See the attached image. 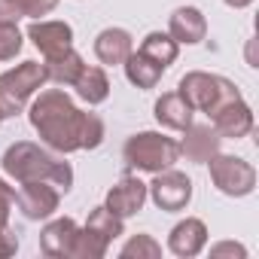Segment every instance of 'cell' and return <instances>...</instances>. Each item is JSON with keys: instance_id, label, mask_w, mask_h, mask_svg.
I'll return each instance as SVG.
<instances>
[{"instance_id": "1", "label": "cell", "mask_w": 259, "mask_h": 259, "mask_svg": "<svg viewBox=\"0 0 259 259\" xmlns=\"http://www.w3.org/2000/svg\"><path fill=\"white\" fill-rule=\"evenodd\" d=\"M82 116L85 110H79L64 89H43L28 104V122L40 135V144L61 156L79 150Z\"/></svg>"}, {"instance_id": "2", "label": "cell", "mask_w": 259, "mask_h": 259, "mask_svg": "<svg viewBox=\"0 0 259 259\" xmlns=\"http://www.w3.org/2000/svg\"><path fill=\"white\" fill-rule=\"evenodd\" d=\"M0 168L13 183H34V180H46L52 183L61 195H67L73 189V168L70 162H64L61 153H52L43 144L34 141H16L7 147Z\"/></svg>"}, {"instance_id": "3", "label": "cell", "mask_w": 259, "mask_h": 259, "mask_svg": "<svg viewBox=\"0 0 259 259\" xmlns=\"http://www.w3.org/2000/svg\"><path fill=\"white\" fill-rule=\"evenodd\" d=\"M122 162L128 171L159 174L165 168H174L180 162V144L162 132H138L125 141Z\"/></svg>"}, {"instance_id": "4", "label": "cell", "mask_w": 259, "mask_h": 259, "mask_svg": "<svg viewBox=\"0 0 259 259\" xmlns=\"http://www.w3.org/2000/svg\"><path fill=\"white\" fill-rule=\"evenodd\" d=\"M177 92L186 98V104H189L195 113H204L207 119H210L213 113H220L226 104H232V101L241 98V92L235 89L232 79H226V76H220V73H204V70H189V73L180 79Z\"/></svg>"}, {"instance_id": "5", "label": "cell", "mask_w": 259, "mask_h": 259, "mask_svg": "<svg viewBox=\"0 0 259 259\" xmlns=\"http://www.w3.org/2000/svg\"><path fill=\"white\" fill-rule=\"evenodd\" d=\"M49 82L43 61H22L13 70L0 73V110L4 116H19L31 104V98Z\"/></svg>"}, {"instance_id": "6", "label": "cell", "mask_w": 259, "mask_h": 259, "mask_svg": "<svg viewBox=\"0 0 259 259\" xmlns=\"http://www.w3.org/2000/svg\"><path fill=\"white\" fill-rule=\"evenodd\" d=\"M204 165L210 171V183L229 198H244V195H250L256 189V168L247 159H241V156L217 153Z\"/></svg>"}, {"instance_id": "7", "label": "cell", "mask_w": 259, "mask_h": 259, "mask_svg": "<svg viewBox=\"0 0 259 259\" xmlns=\"http://www.w3.org/2000/svg\"><path fill=\"white\" fill-rule=\"evenodd\" d=\"M147 198H153V204L165 213H180L192 201V180L183 171L165 168L153 174V183H147Z\"/></svg>"}, {"instance_id": "8", "label": "cell", "mask_w": 259, "mask_h": 259, "mask_svg": "<svg viewBox=\"0 0 259 259\" xmlns=\"http://www.w3.org/2000/svg\"><path fill=\"white\" fill-rule=\"evenodd\" d=\"M16 204H19V210H22L25 220L40 223V220H49V217L58 210L61 192H58L52 183H46V180L19 183V189H16Z\"/></svg>"}, {"instance_id": "9", "label": "cell", "mask_w": 259, "mask_h": 259, "mask_svg": "<svg viewBox=\"0 0 259 259\" xmlns=\"http://www.w3.org/2000/svg\"><path fill=\"white\" fill-rule=\"evenodd\" d=\"M144 204H147V183L141 177H135V174H125L122 180H116L107 189V198H104V207L113 210L122 220L141 213Z\"/></svg>"}, {"instance_id": "10", "label": "cell", "mask_w": 259, "mask_h": 259, "mask_svg": "<svg viewBox=\"0 0 259 259\" xmlns=\"http://www.w3.org/2000/svg\"><path fill=\"white\" fill-rule=\"evenodd\" d=\"M28 40L43 52V58H55L73 46V28L58 19H34L28 25Z\"/></svg>"}, {"instance_id": "11", "label": "cell", "mask_w": 259, "mask_h": 259, "mask_svg": "<svg viewBox=\"0 0 259 259\" xmlns=\"http://www.w3.org/2000/svg\"><path fill=\"white\" fill-rule=\"evenodd\" d=\"M210 125L217 128V135L223 141H241V138H247L253 132V110H250V104L244 98H238V101L226 104L220 113H213Z\"/></svg>"}, {"instance_id": "12", "label": "cell", "mask_w": 259, "mask_h": 259, "mask_svg": "<svg viewBox=\"0 0 259 259\" xmlns=\"http://www.w3.org/2000/svg\"><path fill=\"white\" fill-rule=\"evenodd\" d=\"M204 247H207V226L198 217H186L168 232V250L180 259H192Z\"/></svg>"}, {"instance_id": "13", "label": "cell", "mask_w": 259, "mask_h": 259, "mask_svg": "<svg viewBox=\"0 0 259 259\" xmlns=\"http://www.w3.org/2000/svg\"><path fill=\"white\" fill-rule=\"evenodd\" d=\"M168 34L180 46H195L207 37V19L198 7H177L168 19Z\"/></svg>"}, {"instance_id": "14", "label": "cell", "mask_w": 259, "mask_h": 259, "mask_svg": "<svg viewBox=\"0 0 259 259\" xmlns=\"http://www.w3.org/2000/svg\"><path fill=\"white\" fill-rule=\"evenodd\" d=\"M76 232H79V226H76L73 217H58V220H52V223L43 226V232H40V250L46 256H55V259H70Z\"/></svg>"}, {"instance_id": "15", "label": "cell", "mask_w": 259, "mask_h": 259, "mask_svg": "<svg viewBox=\"0 0 259 259\" xmlns=\"http://www.w3.org/2000/svg\"><path fill=\"white\" fill-rule=\"evenodd\" d=\"M183 135H186V138H183V144H180V156H186L189 162L204 165L210 156L220 153L223 138L217 135V128H213V125H195V122H192Z\"/></svg>"}, {"instance_id": "16", "label": "cell", "mask_w": 259, "mask_h": 259, "mask_svg": "<svg viewBox=\"0 0 259 259\" xmlns=\"http://www.w3.org/2000/svg\"><path fill=\"white\" fill-rule=\"evenodd\" d=\"M132 52H135V37L125 28H104L95 37V58L101 64H107V67L122 64Z\"/></svg>"}, {"instance_id": "17", "label": "cell", "mask_w": 259, "mask_h": 259, "mask_svg": "<svg viewBox=\"0 0 259 259\" xmlns=\"http://www.w3.org/2000/svg\"><path fill=\"white\" fill-rule=\"evenodd\" d=\"M153 116H156V122L162 128H168V132H186V128L192 125L195 110L186 104V98L180 92H165L153 104Z\"/></svg>"}, {"instance_id": "18", "label": "cell", "mask_w": 259, "mask_h": 259, "mask_svg": "<svg viewBox=\"0 0 259 259\" xmlns=\"http://www.w3.org/2000/svg\"><path fill=\"white\" fill-rule=\"evenodd\" d=\"M70 89H76V95L89 107H98V104H104L110 98V79H107L104 67H98V64H85Z\"/></svg>"}, {"instance_id": "19", "label": "cell", "mask_w": 259, "mask_h": 259, "mask_svg": "<svg viewBox=\"0 0 259 259\" xmlns=\"http://www.w3.org/2000/svg\"><path fill=\"white\" fill-rule=\"evenodd\" d=\"M122 67H125V79L132 82L135 89H156L159 85V79H162V73H165V67L162 64H156L153 58H147L141 49L138 52H132L125 61H122Z\"/></svg>"}, {"instance_id": "20", "label": "cell", "mask_w": 259, "mask_h": 259, "mask_svg": "<svg viewBox=\"0 0 259 259\" xmlns=\"http://www.w3.org/2000/svg\"><path fill=\"white\" fill-rule=\"evenodd\" d=\"M16 207V186L0 177V259H10L19 253V235L10 226V213Z\"/></svg>"}, {"instance_id": "21", "label": "cell", "mask_w": 259, "mask_h": 259, "mask_svg": "<svg viewBox=\"0 0 259 259\" xmlns=\"http://www.w3.org/2000/svg\"><path fill=\"white\" fill-rule=\"evenodd\" d=\"M43 64H46V76H49V82H55V85H73L76 76H79V70L85 67L82 55H79L73 46H70L67 52L55 55V58H43Z\"/></svg>"}, {"instance_id": "22", "label": "cell", "mask_w": 259, "mask_h": 259, "mask_svg": "<svg viewBox=\"0 0 259 259\" xmlns=\"http://www.w3.org/2000/svg\"><path fill=\"white\" fill-rule=\"evenodd\" d=\"M147 58H153L156 64H162L165 70L177 61V55H180V43L168 34V31H150L144 40H141V46H138Z\"/></svg>"}, {"instance_id": "23", "label": "cell", "mask_w": 259, "mask_h": 259, "mask_svg": "<svg viewBox=\"0 0 259 259\" xmlns=\"http://www.w3.org/2000/svg\"><path fill=\"white\" fill-rule=\"evenodd\" d=\"M58 7V0H0V22L40 19Z\"/></svg>"}, {"instance_id": "24", "label": "cell", "mask_w": 259, "mask_h": 259, "mask_svg": "<svg viewBox=\"0 0 259 259\" xmlns=\"http://www.w3.org/2000/svg\"><path fill=\"white\" fill-rule=\"evenodd\" d=\"M85 232H92V235H98L104 244H113L122 232H125V226H122V217H116L113 210H107L104 204H98V207H92V213H89V220H85V226H82Z\"/></svg>"}, {"instance_id": "25", "label": "cell", "mask_w": 259, "mask_h": 259, "mask_svg": "<svg viewBox=\"0 0 259 259\" xmlns=\"http://www.w3.org/2000/svg\"><path fill=\"white\" fill-rule=\"evenodd\" d=\"M119 256H122V259H159V256H162V244H159L153 235L138 232V235H132V238L122 244Z\"/></svg>"}, {"instance_id": "26", "label": "cell", "mask_w": 259, "mask_h": 259, "mask_svg": "<svg viewBox=\"0 0 259 259\" xmlns=\"http://www.w3.org/2000/svg\"><path fill=\"white\" fill-rule=\"evenodd\" d=\"M107 138L104 119L98 113H85L82 116V132H79V150H98Z\"/></svg>"}, {"instance_id": "27", "label": "cell", "mask_w": 259, "mask_h": 259, "mask_svg": "<svg viewBox=\"0 0 259 259\" xmlns=\"http://www.w3.org/2000/svg\"><path fill=\"white\" fill-rule=\"evenodd\" d=\"M25 46V37L16 22H0V61H13Z\"/></svg>"}, {"instance_id": "28", "label": "cell", "mask_w": 259, "mask_h": 259, "mask_svg": "<svg viewBox=\"0 0 259 259\" xmlns=\"http://www.w3.org/2000/svg\"><path fill=\"white\" fill-rule=\"evenodd\" d=\"M210 256H213V259H223V256H232V259L238 256V259H244V256H247V247H244V244H235V241H220V244L210 247Z\"/></svg>"}, {"instance_id": "29", "label": "cell", "mask_w": 259, "mask_h": 259, "mask_svg": "<svg viewBox=\"0 0 259 259\" xmlns=\"http://www.w3.org/2000/svg\"><path fill=\"white\" fill-rule=\"evenodd\" d=\"M226 7H232V10H244V7H250L253 0H223Z\"/></svg>"}, {"instance_id": "30", "label": "cell", "mask_w": 259, "mask_h": 259, "mask_svg": "<svg viewBox=\"0 0 259 259\" xmlns=\"http://www.w3.org/2000/svg\"><path fill=\"white\" fill-rule=\"evenodd\" d=\"M4 119H7V116H4V110H0V125H4Z\"/></svg>"}]
</instances>
